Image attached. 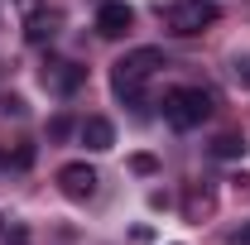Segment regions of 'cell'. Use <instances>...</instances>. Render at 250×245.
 <instances>
[{"mask_svg":"<svg viewBox=\"0 0 250 245\" xmlns=\"http://www.w3.org/2000/svg\"><path fill=\"white\" fill-rule=\"evenodd\" d=\"M159 67H164V53H159V48H130V53L116 58V67H111L116 96L130 101V106H140V101H145V82L154 77Z\"/></svg>","mask_w":250,"mask_h":245,"instance_id":"6da1fadb","label":"cell"},{"mask_svg":"<svg viewBox=\"0 0 250 245\" xmlns=\"http://www.w3.org/2000/svg\"><path fill=\"white\" fill-rule=\"evenodd\" d=\"M212 116V96L202 92V87H168L164 92V121L173 125V130H192V125H202Z\"/></svg>","mask_w":250,"mask_h":245,"instance_id":"7a4b0ae2","label":"cell"},{"mask_svg":"<svg viewBox=\"0 0 250 245\" xmlns=\"http://www.w3.org/2000/svg\"><path fill=\"white\" fill-rule=\"evenodd\" d=\"M217 20H221L217 0H173V5H164V24H168V34H178V39H192V34H202L207 24H217Z\"/></svg>","mask_w":250,"mask_h":245,"instance_id":"3957f363","label":"cell"},{"mask_svg":"<svg viewBox=\"0 0 250 245\" xmlns=\"http://www.w3.org/2000/svg\"><path fill=\"white\" fill-rule=\"evenodd\" d=\"M58 187L67 202H92L96 197V168L92 163H62L58 168Z\"/></svg>","mask_w":250,"mask_h":245,"instance_id":"277c9868","label":"cell"},{"mask_svg":"<svg viewBox=\"0 0 250 245\" xmlns=\"http://www.w3.org/2000/svg\"><path fill=\"white\" fill-rule=\"evenodd\" d=\"M82 77H87V72H82L77 62H62V58H48L43 72H39V82H43L53 96H72L77 87H82Z\"/></svg>","mask_w":250,"mask_h":245,"instance_id":"5b68a950","label":"cell"},{"mask_svg":"<svg viewBox=\"0 0 250 245\" xmlns=\"http://www.w3.org/2000/svg\"><path fill=\"white\" fill-rule=\"evenodd\" d=\"M130 24H135V10L125 0H106L96 10V34L101 39H121V34H130Z\"/></svg>","mask_w":250,"mask_h":245,"instance_id":"8992f818","label":"cell"},{"mask_svg":"<svg viewBox=\"0 0 250 245\" xmlns=\"http://www.w3.org/2000/svg\"><path fill=\"white\" fill-rule=\"evenodd\" d=\"M77 135H82V144H87V149H92V154H106V149H111V144H116V125L106 121V116H87Z\"/></svg>","mask_w":250,"mask_h":245,"instance_id":"52a82bcc","label":"cell"},{"mask_svg":"<svg viewBox=\"0 0 250 245\" xmlns=\"http://www.w3.org/2000/svg\"><path fill=\"white\" fill-rule=\"evenodd\" d=\"M212 207H217V197H212L207 187H192V192H188V202H183L188 221H202V216H212Z\"/></svg>","mask_w":250,"mask_h":245,"instance_id":"ba28073f","label":"cell"},{"mask_svg":"<svg viewBox=\"0 0 250 245\" xmlns=\"http://www.w3.org/2000/svg\"><path fill=\"white\" fill-rule=\"evenodd\" d=\"M212 154H217V159H236V154H246V135H236V130H231V135H217Z\"/></svg>","mask_w":250,"mask_h":245,"instance_id":"9c48e42d","label":"cell"},{"mask_svg":"<svg viewBox=\"0 0 250 245\" xmlns=\"http://www.w3.org/2000/svg\"><path fill=\"white\" fill-rule=\"evenodd\" d=\"M24 39H29V43H43V39H53V20H48V15H29V24H24Z\"/></svg>","mask_w":250,"mask_h":245,"instance_id":"30bf717a","label":"cell"},{"mask_svg":"<svg viewBox=\"0 0 250 245\" xmlns=\"http://www.w3.org/2000/svg\"><path fill=\"white\" fill-rule=\"evenodd\" d=\"M130 168H135V173H154L159 163H154V154H135V159H130Z\"/></svg>","mask_w":250,"mask_h":245,"instance_id":"8fae6325","label":"cell"},{"mask_svg":"<svg viewBox=\"0 0 250 245\" xmlns=\"http://www.w3.org/2000/svg\"><path fill=\"white\" fill-rule=\"evenodd\" d=\"M5 245H29V231H24V226H10V236H5Z\"/></svg>","mask_w":250,"mask_h":245,"instance_id":"7c38bea8","label":"cell"},{"mask_svg":"<svg viewBox=\"0 0 250 245\" xmlns=\"http://www.w3.org/2000/svg\"><path fill=\"white\" fill-rule=\"evenodd\" d=\"M236 77H246V82H250V62H236Z\"/></svg>","mask_w":250,"mask_h":245,"instance_id":"4fadbf2b","label":"cell"},{"mask_svg":"<svg viewBox=\"0 0 250 245\" xmlns=\"http://www.w3.org/2000/svg\"><path fill=\"white\" fill-rule=\"evenodd\" d=\"M241 245H250V231H241Z\"/></svg>","mask_w":250,"mask_h":245,"instance_id":"5bb4252c","label":"cell"},{"mask_svg":"<svg viewBox=\"0 0 250 245\" xmlns=\"http://www.w3.org/2000/svg\"><path fill=\"white\" fill-rule=\"evenodd\" d=\"M0 168H5V154H0Z\"/></svg>","mask_w":250,"mask_h":245,"instance_id":"9a60e30c","label":"cell"}]
</instances>
